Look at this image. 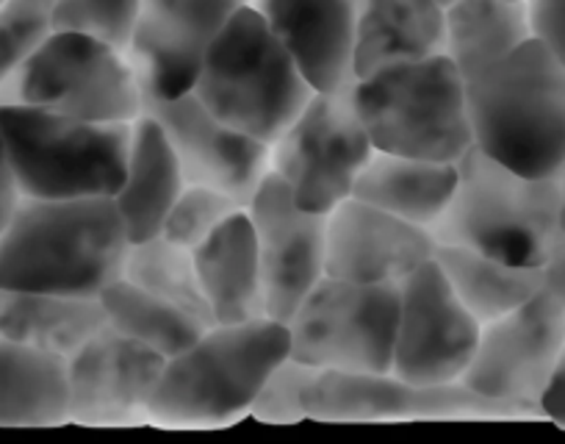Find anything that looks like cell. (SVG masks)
Listing matches in <instances>:
<instances>
[{
  "instance_id": "obj_15",
  "label": "cell",
  "mask_w": 565,
  "mask_h": 444,
  "mask_svg": "<svg viewBox=\"0 0 565 444\" xmlns=\"http://www.w3.org/2000/svg\"><path fill=\"white\" fill-rule=\"evenodd\" d=\"M141 115L164 128L186 183L227 192L247 209L255 189L271 170V148L216 120L194 89L175 97L141 92Z\"/></svg>"
},
{
  "instance_id": "obj_36",
  "label": "cell",
  "mask_w": 565,
  "mask_h": 444,
  "mask_svg": "<svg viewBox=\"0 0 565 444\" xmlns=\"http://www.w3.org/2000/svg\"><path fill=\"white\" fill-rule=\"evenodd\" d=\"M20 200H23V194H20L18 178H14L12 165L7 159V150H3V142H0V234L7 231Z\"/></svg>"
},
{
  "instance_id": "obj_31",
  "label": "cell",
  "mask_w": 565,
  "mask_h": 444,
  "mask_svg": "<svg viewBox=\"0 0 565 444\" xmlns=\"http://www.w3.org/2000/svg\"><path fill=\"white\" fill-rule=\"evenodd\" d=\"M56 0H7L0 3V84L18 73L53 34Z\"/></svg>"
},
{
  "instance_id": "obj_39",
  "label": "cell",
  "mask_w": 565,
  "mask_h": 444,
  "mask_svg": "<svg viewBox=\"0 0 565 444\" xmlns=\"http://www.w3.org/2000/svg\"><path fill=\"white\" fill-rule=\"evenodd\" d=\"M563 231H565V172H563Z\"/></svg>"
},
{
  "instance_id": "obj_9",
  "label": "cell",
  "mask_w": 565,
  "mask_h": 444,
  "mask_svg": "<svg viewBox=\"0 0 565 444\" xmlns=\"http://www.w3.org/2000/svg\"><path fill=\"white\" fill-rule=\"evenodd\" d=\"M399 284H352L324 275L300 303L289 328V356L339 372H391Z\"/></svg>"
},
{
  "instance_id": "obj_40",
  "label": "cell",
  "mask_w": 565,
  "mask_h": 444,
  "mask_svg": "<svg viewBox=\"0 0 565 444\" xmlns=\"http://www.w3.org/2000/svg\"><path fill=\"white\" fill-rule=\"evenodd\" d=\"M0 3H7V0H0Z\"/></svg>"
},
{
  "instance_id": "obj_28",
  "label": "cell",
  "mask_w": 565,
  "mask_h": 444,
  "mask_svg": "<svg viewBox=\"0 0 565 444\" xmlns=\"http://www.w3.org/2000/svg\"><path fill=\"white\" fill-rule=\"evenodd\" d=\"M100 303L106 308V319L111 328L136 339V342L148 345L164 359H172L181 350H186L205 328H211L194 314L183 311L175 303L164 300L153 292L130 284L128 278L111 281L100 292Z\"/></svg>"
},
{
  "instance_id": "obj_22",
  "label": "cell",
  "mask_w": 565,
  "mask_h": 444,
  "mask_svg": "<svg viewBox=\"0 0 565 444\" xmlns=\"http://www.w3.org/2000/svg\"><path fill=\"white\" fill-rule=\"evenodd\" d=\"M194 267L214 323H249L266 317L258 240L247 209L227 216L203 245L194 247Z\"/></svg>"
},
{
  "instance_id": "obj_19",
  "label": "cell",
  "mask_w": 565,
  "mask_h": 444,
  "mask_svg": "<svg viewBox=\"0 0 565 444\" xmlns=\"http://www.w3.org/2000/svg\"><path fill=\"white\" fill-rule=\"evenodd\" d=\"M317 92L355 78V0H249Z\"/></svg>"
},
{
  "instance_id": "obj_29",
  "label": "cell",
  "mask_w": 565,
  "mask_h": 444,
  "mask_svg": "<svg viewBox=\"0 0 565 444\" xmlns=\"http://www.w3.org/2000/svg\"><path fill=\"white\" fill-rule=\"evenodd\" d=\"M122 278L175 303L178 308L194 314L205 325H214V314H211L198 267H194L192 247L175 245L164 234L136 242V245H130L128 258H125Z\"/></svg>"
},
{
  "instance_id": "obj_38",
  "label": "cell",
  "mask_w": 565,
  "mask_h": 444,
  "mask_svg": "<svg viewBox=\"0 0 565 444\" xmlns=\"http://www.w3.org/2000/svg\"><path fill=\"white\" fill-rule=\"evenodd\" d=\"M436 3H438V7H441V9H449V7H452V3H458V0H436Z\"/></svg>"
},
{
  "instance_id": "obj_26",
  "label": "cell",
  "mask_w": 565,
  "mask_h": 444,
  "mask_svg": "<svg viewBox=\"0 0 565 444\" xmlns=\"http://www.w3.org/2000/svg\"><path fill=\"white\" fill-rule=\"evenodd\" d=\"M447 56L466 81L532 40L526 0H458L444 9Z\"/></svg>"
},
{
  "instance_id": "obj_37",
  "label": "cell",
  "mask_w": 565,
  "mask_h": 444,
  "mask_svg": "<svg viewBox=\"0 0 565 444\" xmlns=\"http://www.w3.org/2000/svg\"><path fill=\"white\" fill-rule=\"evenodd\" d=\"M543 278H546V289L563 303L565 308V234L559 236L554 245L552 256H548L546 267H543Z\"/></svg>"
},
{
  "instance_id": "obj_11",
  "label": "cell",
  "mask_w": 565,
  "mask_h": 444,
  "mask_svg": "<svg viewBox=\"0 0 565 444\" xmlns=\"http://www.w3.org/2000/svg\"><path fill=\"white\" fill-rule=\"evenodd\" d=\"M480 334V319L460 303L436 258H430L399 281L391 372L422 387L458 383L475 359Z\"/></svg>"
},
{
  "instance_id": "obj_30",
  "label": "cell",
  "mask_w": 565,
  "mask_h": 444,
  "mask_svg": "<svg viewBox=\"0 0 565 444\" xmlns=\"http://www.w3.org/2000/svg\"><path fill=\"white\" fill-rule=\"evenodd\" d=\"M139 14L141 0H56L53 29L86 34L128 53Z\"/></svg>"
},
{
  "instance_id": "obj_18",
  "label": "cell",
  "mask_w": 565,
  "mask_h": 444,
  "mask_svg": "<svg viewBox=\"0 0 565 444\" xmlns=\"http://www.w3.org/2000/svg\"><path fill=\"white\" fill-rule=\"evenodd\" d=\"M430 229L347 198L328 214L324 275L352 284H399L436 256Z\"/></svg>"
},
{
  "instance_id": "obj_10",
  "label": "cell",
  "mask_w": 565,
  "mask_h": 444,
  "mask_svg": "<svg viewBox=\"0 0 565 444\" xmlns=\"http://www.w3.org/2000/svg\"><path fill=\"white\" fill-rule=\"evenodd\" d=\"M358 78L313 92L297 120L271 145V170L300 209L330 214L352 194L374 145L355 106Z\"/></svg>"
},
{
  "instance_id": "obj_14",
  "label": "cell",
  "mask_w": 565,
  "mask_h": 444,
  "mask_svg": "<svg viewBox=\"0 0 565 444\" xmlns=\"http://www.w3.org/2000/svg\"><path fill=\"white\" fill-rule=\"evenodd\" d=\"M306 414L311 420L366 422L405 420V416L455 414H537L510 400L488 398L458 383L422 387L396 378L394 372H339L319 370L306 389Z\"/></svg>"
},
{
  "instance_id": "obj_33",
  "label": "cell",
  "mask_w": 565,
  "mask_h": 444,
  "mask_svg": "<svg viewBox=\"0 0 565 444\" xmlns=\"http://www.w3.org/2000/svg\"><path fill=\"white\" fill-rule=\"evenodd\" d=\"M317 376V367L306 364V361L295 359V356H286L266 376V381L260 383L258 394H255L253 405H249V414L264 422H275V425H289V422L308 420L306 389L311 387V381Z\"/></svg>"
},
{
  "instance_id": "obj_21",
  "label": "cell",
  "mask_w": 565,
  "mask_h": 444,
  "mask_svg": "<svg viewBox=\"0 0 565 444\" xmlns=\"http://www.w3.org/2000/svg\"><path fill=\"white\" fill-rule=\"evenodd\" d=\"M186 189L181 161L164 128L148 115L130 123V148L122 187L114 194L130 245L153 240L164 231L172 205Z\"/></svg>"
},
{
  "instance_id": "obj_3",
  "label": "cell",
  "mask_w": 565,
  "mask_h": 444,
  "mask_svg": "<svg viewBox=\"0 0 565 444\" xmlns=\"http://www.w3.org/2000/svg\"><path fill=\"white\" fill-rule=\"evenodd\" d=\"M466 101L477 148L521 176H563L565 64L543 42L526 40L466 81Z\"/></svg>"
},
{
  "instance_id": "obj_35",
  "label": "cell",
  "mask_w": 565,
  "mask_h": 444,
  "mask_svg": "<svg viewBox=\"0 0 565 444\" xmlns=\"http://www.w3.org/2000/svg\"><path fill=\"white\" fill-rule=\"evenodd\" d=\"M541 411L543 416H548L557 425H565V345L557 359V367H554L552 378H548V387L541 394Z\"/></svg>"
},
{
  "instance_id": "obj_16",
  "label": "cell",
  "mask_w": 565,
  "mask_h": 444,
  "mask_svg": "<svg viewBox=\"0 0 565 444\" xmlns=\"http://www.w3.org/2000/svg\"><path fill=\"white\" fill-rule=\"evenodd\" d=\"M249 0H141L128 62L145 95L175 97L198 81L222 25Z\"/></svg>"
},
{
  "instance_id": "obj_25",
  "label": "cell",
  "mask_w": 565,
  "mask_h": 444,
  "mask_svg": "<svg viewBox=\"0 0 565 444\" xmlns=\"http://www.w3.org/2000/svg\"><path fill=\"white\" fill-rule=\"evenodd\" d=\"M70 422L67 359L0 337V425L47 427Z\"/></svg>"
},
{
  "instance_id": "obj_12",
  "label": "cell",
  "mask_w": 565,
  "mask_h": 444,
  "mask_svg": "<svg viewBox=\"0 0 565 444\" xmlns=\"http://www.w3.org/2000/svg\"><path fill=\"white\" fill-rule=\"evenodd\" d=\"M563 345L565 308L543 286L519 308L482 325L477 353L460 381L488 398L510 400L543 414L541 394Z\"/></svg>"
},
{
  "instance_id": "obj_27",
  "label": "cell",
  "mask_w": 565,
  "mask_h": 444,
  "mask_svg": "<svg viewBox=\"0 0 565 444\" xmlns=\"http://www.w3.org/2000/svg\"><path fill=\"white\" fill-rule=\"evenodd\" d=\"M436 264L480 325L513 311L546 286L543 267H519L460 245H436Z\"/></svg>"
},
{
  "instance_id": "obj_8",
  "label": "cell",
  "mask_w": 565,
  "mask_h": 444,
  "mask_svg": "<svg viewBox=\"0 0 565 444\" xmlns=\"http://www.w3.org/2000/svg\"><path fill=\"white\" fill-rule=\"evenodd\" d=\"M0 103L45 108L97 123H134L141 86L128 56L75 31H53L45 45L0 84Z\"/></svg>"
},
{
  "instance_id": "obj_13",
  "label": "cell",
  "mask_w": 565,
  "mask_h": 444,
  "mask_svg": "<svg viewBox=\"0 0 565 444\" xmlns=\"http://www.w3.org/2000/svg\"><path fill=\"white\" fill-rule=\"evenodd\" d=\"M264 275L266 317L289 323L313 286L324 278L328 214L300 209L289 183L266 172L247 205Z\"/></svg>"
},
{
  "instance_id": "obj_34",
  "label": "cell",
  "mask_w": 565,
  "mask_h": 444,
  "mask_svg": "<svg viewBox=\"0 0 565 444\" xmlns=\"http://www.w3.org/2000/svg\"><path fill=\"white\" fill-rule=\"evenodd\" d=\"M532 40L543 42L565 64V0H526Z\"/></svg>"
},
{
  "instance_id": "obj_4",
  "label": "cell",
  "mask_w": 565,
  "mask_h": 444,
  "mask_svg": "<svg viewBox=\"0 0 565 444\" xmlns=\"http://www.w3.org/2000/svg\"><path fill=\"white\" fill-rule=\"evenodd\" d=\"M192 89L216 120L269 148L317 92L253 3L211 40Z\"/></svg>"
},
{
  "instance_id": "obj_5",
  "label": "cell",
  "mask_w": 565,
  "mask_h": 444,
  "mask_svg": "<svg viewBox=\"0 0 565 444\" xmlns=\"http://www.w3.org/2000/svg\"><path fill=\"white\" fill-rule=\"evenodd\" d=\"M289 356L280 319L214 323L167 359L148 414L167 425H216L249 411L260 383Z\"/></svg>"
},
{
  "instance_id": "obj_32",
  "label": "cell",
  "mask_w": 565,
  "mask_h": 444,
  "mask_svg": "<svg viewBox=\"0 0 565 444\" xmlns=\"http://www.w3.org/2000/svg\"><path fill=\"white\" fill-rule=\"evenodd\" d=\"M244 205L227 192L214 187H200V183H186L181 198L172 205L170 216L164 222L161 234L183 247H200L227 216L242 211Z\"/></svg>"
},
{
  "instance_id": "obj_7",
  "label": "cell",
  "mask_w": 565,
  "mask_h": 444,
  "mask_svg": "<svg viewBox=\"0 0 565 444\" xmlns=\"http://www.w3.org/2000/svg\"><path fill=\"white\" fill-rule=\"evenodd\" d=\"M355 106L374 150L460 161L475 145L466 78L447 53L358 81Z\"/></svg>"
},
{
  "instance_id": "obj_17",
  "label": "cell",
  "mask_w": 565,
  "mask_h": 444,
  "mask_svg": "<svg viewBox=\"0 0 565 444\" xmlns=\"http://www.w3.org/2000/svg\"><path fill=\"white\" fill-rule=\"evenodd\" d=\"M164 364V356L106 323L67 359L70 420L114 425L148 414Z\"/></svg>"
},
{
  "instance_id": "obj_20",
  "label": "cell",
  "mask_w": 565,
  "mask_h": 444,
  "mask_svg": "<svg viewBox=\"0 0 565 444\" xmlns=\"http://www.w3.org/2000/svg\"><path fill=\"white\" fill-rule=\"evenodd\" d=\"M355 78L447 53V20L436 0H355Z\"/></svg>"
},
{
  "instance_id": "obj_1",
  "label": "cell",
  "mask_w": 565,
  "mask_h": 444,
  "mask_svg": "<svg viewBox=\"0 0 565 444\" xmlns=\"http://www.w3.org/2000/svg\"><path fill=\"white\" fill-rule=\"evenodd\" d=\"M128 251L114 198H23L0 234V289L100 297Z\"/></svg>"
},
{
  "instance_id": "obj_6",
  "label": "cell",
  "mask_w": 565,
  "mask_h": 444,
  "mask_svg": "<svg viewBox=\"0 0 565 444\" xmlns=\"http://www.w3.org/2000/svg\"><path fill=\"white\" fill-rule=\"evenodd\" d=\"M0 142L23 198H114L128 165L130 123L0 103Z\"/></svg>"
},
{
  "instance_id": "obj_23",
  "label": "cell",
  "mask_w": 565,
  "mask_h": 444,
  "mask_svg": "<svg viewBox=\"0 0 565 444\" xmlns=\"http://www.w3.org/2000/svg\"><path fill=\"white\" fill-rule=\"evenodd\" d=\"M458 187V161L413 159L374 150L358 176L352 198L430 229Z\"/></svg>"
},
{
  "instance_id": "obj_24",
  "label": "cell",
  "mask_w": 565,
  "mask_h": 444,
  "mask_svg": "<svg viewBox=\"0 0 565 444\" xmlns=\"http://www.w3.org/2000/svg\"><path fill=\"white\" fill-rule=\"evenodd\" d=\"M100 297L0 289V337L70 359L106 325Z\"/></svg>"
},
{
  "instance_id": "obj_2",
  "label": "cell",
  "mask_w": 565,
  "mask_h": 444,
  "mask_svg": "<svg viewBox=\"0 0 565 444\" xmlns=\"http://www.w3.org/2000/svg\"><path fill=\"white\" fill-rule=\"evenodd\" d=\"M438 245H460L519 267H546L563 231V176L532 178L471 145L452 200L430 225Z\"/></svg>"
}]
</instances>
